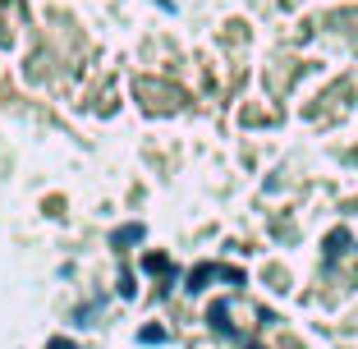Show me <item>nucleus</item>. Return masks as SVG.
Segmentation results:
<instances>
[{
    "mask_svg": "<svg viewBox=\"0 0 358 349\" xmlns=\"http://www.w3.org/2000/svg\"><path fill=\"white\" fill-rule=\"evenodd\" d=\"M138 340H143V345H161V340H166V331H161V327H148Z\"/></svg>",
    "mask_w": 358,
    "mask_h": 349,
    "instance_id": "nucleus-5",
    "label": "nucleus"
},
{
    "mask_svg": "<svg viewBox=\"0 0 358 349\" xmlns=\"http://www.w3.org/2000/svg\"><path fill=\"white\" fill-rule=\"evenodd\" d=\"M248 349H262V345H248Z\"/></svg>",
    "mask_w": 358,
    "mask_h": 349,
    "instance_id": "nucleus-7",
    "label": "nucleus"
},
{
    "mask_svg": "<svg viewBox=\"0 0 358 349\" xmlns=\"http://www.w3.org/2000/svg\"><path fill=\"white\" fill-rule=\"evenodd\" d=\"M143 239V225H124V230H115V248L120 243H138Z\"/></svg>",
    "mask_w": 358,
    "mask_h": 349,
    "instance_id": "nucleus-4",
    "label": "nucleus"
},
{
    "mask_svg": "<svg viewBox=\"0 0 358 349\" xmlns=\"http://www.w3.org/2000/svg\"><path fill=\"white\" fill-rule=\"evenodd\" d=\"M46 349H74V340H51Z\"/></svg>",
    "mask_w": 358,
    "mask_h": 349,
    "instance_id": "nucleus-6",
    "label": "nucleus"
},
{
    "mask_svg": "<svg viewBox=\"0 0 358 349\" xmlns=\"http://www.w3.org/2000/svg\"><path fill=\"white\" fill-rule=\"evenodd\" d=\"M345 248H349V234H345V230H336V234L327 239V257H340Z\"/></svg>",
    "mask_w": 358,
    "mask_h": 349,
    "instance_id": "nucleus-3",
    "label": "nucleus"
},
{
    "mask_svg": "<svg viewBox=\"0 0 358 349\" xmlns=\"http://www.w3.org/2000/svg\"><path fill=\"white\" fill-rule=\"evenodd\" d=\"M230 280V285H243V271H234V266H216V262H207V266H198V271H189V285L184 290H202L207 280Z\"/></svg>",
    "mask_w": 358,
    "mask_h": 349,
    "instance_id": "nucleus-1",
    "label": "nucleus"
},
{
    "mask_svg": "<svg viewBox=\"0 0 358 349\" xmlns=\"http://www.w3.org/2000/svg\"><path fill=\"white\" fill-rule=\"evenodd\" d=\"M143 266H148L152 276H166V280H175V266H170V257H157V253H148V257H143Z\"/></svg>",
    "mask_w": 358,
    "mask_h": 349,
    "instance_id": "nucleus-2",
    "label": "nucleus"
}]
</instances>
